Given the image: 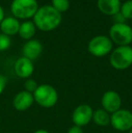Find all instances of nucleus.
Returning a JSON list of instances; mask_svg holds the SVG:
<instances>
[{
  "instance_id": "nucleus-1",
  "label": "nucleus",
  "mask_w": 132,
  "mask_h": 133,
  "mask_svg": "<svg viewBox=\"0 0 132 133\" xmlns=\"http://www.w3.org/2000/svg\"><path fill=\"white\" fill-rule=\"evenodd\" d=\"M62 22V14L52 5H43L39 7L33 16V24L41 31L49 32L59 26Z\"/></svg>"
},
{
  "instance_id": "nucleus-2",
  "label": "nucleus",
  "mask_w": 132,
  "mask_h": 133,
  "mask_svg": "<svg viewBox=\"0 0 132 133\" xmlns=\"http://www.w3.org/2000/svg\"><path fill=\"white\" fill-rule=\"evenodd\" d=\"M33 99L42 107L51 108L56 104L58 101V93L53 86L49 84H42L38 86L33 92Z\"/></svg>"
},
{
  "instance_id": "nucleus-3",
  "label": "nucleus",
  "mask_w": 132,
  "mask_h": 133,
  "mask_svg": "<svg viewBox=\"0 0 132 133\" xmlns=\"http://www.w3.org/2000/svg\"><path fill=\"white\" fill-rule=\"evenodd\" d=\"M36 0H14L11 5V12L16 18L28 19L33 17L38 10Z\"/></svg>"
},
{
  "instance_id": "nucleus-4",
  "label": "nucleus",
  "mask_w": 132,
  "mask_h": 133,
  "mask_svg": "<svg viewBox=\"0 0 132 133\" xmlns=\"http://www.w3.org/2000/svg\"><path fill=\"white\" fill-rule=\"evenodd\" d=\"M109 62L113 68L125 70L132 64V47L129 45L119 46L111 53Z\"/></svg>"
},
{
  "instance_id": "nucleus-5",
  "label": "nucleus",
  "mask_w": 132,
  "mask_h": 133,
  "mask_svg": "<svg viewBox=\"0 0 132 133\" xmlns=\"http://www.w3.org/2000/svg\"><path fill=\"white\" fill-rule=\"evenodd\" d=\"M109 37L120 46L129 45L132 42V28L125 23L114 24L109 29Z\"/></svg>"
},
{
  "instance_id": "nucleus-6",
  "label": "nucleus",
  "mask_w": 132,
  "mask_h": 133,
  "mask_svg": "<svg viewBox=\"0 0 132 133\" xmlns=\"http://www.w3.org/2000/svg\"><path fill=\"white\" fill-rule=\"evenodd\" d=\"M112 49V41L105 35H97L89 42L88 50L92 55L102 57L107 55Z\"/></svg>"
},
{
  "instance_id": "nucleus-7",
  "label": "nucleus",
  "mask_w": 132,
  "mask_h": 133,
  "mask_svg": "<svg viewBox=\"0 0 132 133\" xmlns=\"http://www.w3.org/2000/svg\"><path fill=\"white\" fill-rule=\"evenodd\" d=\"M112 127L120 131L129 130L132 128V112L128 110H119L110 117Z\"/></svg>"
},
{
  "instance_id": "nucleus-8",
  "label": "nucleus",
  "mask_w": 132,
  "mask_h": 133,
  "mask_svg": "<svg viewBox=\"0 0 132 133\" xmlns=\"http://www.w3.org/2000/svg\"><path fill=\"white\" fill-rule=\"evenodd\" d=\"M92 107L87 104L78 106L72 112V121L76 126L82 127L87 125L92 119Z\"/></svg>"
},
{
  "instance_id": "nucleus-9",
  "label": "nucleus",
  "mask_w": 132,
  "mask_h": 133,
  "mask_svg": "<svg viewBox=\"0 0 132 133\" xmlns=\"http://www.w3.org/2000/svg\"><path fill=\"white\" fill-rule=\"evenodd\" d=\"M101 105L103 107V110H105L107 112L114 113L117 110H120L121 99L116 91H106L101 98Z\"/></svg>"
},
{
  "instance_id": "nucleus-10",
  "label": "nucleus",
  "mask_w": 132,
  "mask_h": 133,
  "mask_svg": "<svg viewBox=\"0 0 132 133\" xmlns=\"http://www.w3.org/2000/svg\"><path fill=\"white\" fill-rule=\"evenodd\" d=\"M43 52V45L38 40H29L23 46L22 53L24 57L27 59L35 60L41 55Z\"/></svg>"
},
{
  "instance_id": "nucleus-11",
  "label": "nucleus",
  "mask_w": 132,
  "mask_h": 133,
  "mask_svg": "<svg viewBox=\"0 0 132 133\" xmlns=\"http://www.w3.org/2000/svg\"><path fill=\"white\" fill-rule=\"evenodd\" d=\"M15 72L20 78H28L33 72V64L31 60L21 57L15 63Z\"/></svg>"
},
{
  "instance_id": "nucleus-12",
  "label": "nucleus",
  "mask_w": 132,
  "mask_h": 133,
  "mask_svg": "<svg viewBox=\"0 0 132 133\" xmlns=\"http://www.w3.org/2000/svg\"><path fill=\"white\" fill-rule=\"evenodd\" d=\"M33 101L34 99H33V95L32 93L26 91H23L16 95L13 104H14L16 110H19V111H24L32 106Z\"/></svg>"
},
{
  "instance_id": "nucleus-13",
  "label": "nucleus",
  "mask_w": 132,
  "mask_h": 133,
  "mask_svg": "<svg viewBox=\"0 0 132 133\" xmlns=\"http://www.w3.org/2000/svg\"><path fill=\"white\" fill-rule=\"evenodd\" d=\"M97 5L102 14L113 16L120 13L121 3L120 0H98Z\"/></svg>"
},
{
  "instance_id": "nucleus-14",
  "label": "nucleus",
  "mask_w": 132,
  "mask_h": 133,
  "mask_svg": "<svg viewBox=\"0 0 132 133\" xmlns=\"http://www.w3.org/2000/svg\"><path fill=\"white\" fill-rule=\"evenodd\" d=\"M20 27V23L16 17H6L4 18L0 23V28L4 35H14L18 33Z\"/></svg>"
},
{
  "instance_id": "nucleus-15",
  "label": "nucleus",
  "mask_w": 132,
  "mask_h": 133,
  "mask_svg": "<svg viewBox=\"0 0 132 133\" xmlns=\"http://www.w3.org/2000/svg\"><path fill=\"white\" fill-rule=\"evenodd\" d=\"M92 119L97 125L102 127L108 126L110 123V116L109 115V112H107L103 109H99L93 111Z\"/></svg>"
},
{
  "instance_id": "nucleus-16",
  "label": "nucleus",
  "mask_w": 132,
  "mask_h": 133,
  "mask_svg": "<svg viewBox=\"0 0 132 133\" xmlns=\"http://www.w3.org/2000/svg\"><path fill=\"white\" fill-rule=\"evenodd\" d=\"M18 33L23 39H25V40L31 39L35 34V25L33 22L25 21L22 23L20 25Z\"/></svg>"
},
{
  "instance_id": "nucleus-17",
  "label": "nucleus",
  "mask_w": 132,
  "mask_h": 133,
  "mask_svg": "<svg viewBox=\"0 0 132 133\" xmlns=\"http://www.w3.org/2000/svg\"><path fill=\"white\" fill-rule=\"evenodd\" d=\"M52 6L60 14L66 12L70 7L69 0H52Z\"/></svg>"
},
{
  "instance_id": "nucleus-18",
  "label": "nucleus",
  "mask_w": 132,
  "mask_h": 133,
  "mask_svg": "<svg viewBox=\"0 0 132 133\" xmlns=\"http://www.w3.org/2000/svg\"><path fill=\"white\" fill-rule=\"evenodd\" d=\"M120 13L125 19H132V0L124 2L120 7Z\"/></svg>"
},
{
  "instance_id": "nucleus-19",
  "label": "nucleus",
  "mask_w": 132,
  "mask_h": 133,
  "mask_svg": "<svg viewBox=\"0 0 132 133\" xmlns=\"http://www.w3.org/2000/svg\"><path fill=\"white\" fill-rule=\"evenodd\" d=\"M11 44V40L8 35H0V51H5L8 49Z\"/></svg>"
},
{
  "instance_id": "nucleus-20",
  "label": "nucleus",
  "mask_w": 132,
  "mask_h": 133,
  "mask_svg": "<svg viewBox=\"0 0 132 133\" xmlns=\"http://www.w3.org/2000/svg\"><path fill=\"white\" fill-rule=\"evenodd\" d=\"M37 87H38V84H37V82H35L34 80L28 79L25 81V91H28V92H30V93L34 92L35 90L37 89Z\"/></svg>"
},
{
  "instance_id": "nucleus-21",
  "label": "nucleus",
  "mask_w": 132,
  "mask_h": 133,
  "mask_svg": "<svg viewBox=\"0 0 132 133\" xmlns=\"http://www.w3.org/2000/svg\"><path fill=\"white\" fill-rule=\"evenodd\" d=\"M6 83H7V79L4 75L0 74V94L3 92L4 89H5V85H6Z\"/></svg>"
},
{
  "instance_id": "nucleus-22",
  "label": "nucleus",
  "mask_w": 132,
  "mask_h": 133,
  "mask_svg": "<svg viewBox=\"0 0 132 133\" xmlns=\"http://www.w3.org/2000/svg\"><path fill=\"white\" fill-rule=\"evenodd\" d=\"M114 16V19L115 21H116V23L115 24H120V23H124V21H125V17H124L123 16L121 15V13H118V14H116Z\"/></svg>"
},
{
  "instance_id": "nucleus-23",
  "label": "nucleus",
  "mask_w": 132,
  "mask_h": 133,
  "mask_svg": "<svg viewBox=\"0 0 132 133\" xmlns=\"http://www.w3.org/2000/svg\"><path fill=\"white\" fill-rule=\"evenodd\" d=\"M68 133H83V131H82V130H81V127L74 125V126H72V128H70V130H68Z\"/></svg>"
},
{
  "instance_id": "nucleus-24",
  "label": "nucleus",
  "mask_w": 132,
  "mask_h": 133,
  "mask_svg": "<svg viewBox=\"0 0 132 133\" xmlns=\"http://www.w3.org/2000/svg\"><path fill=\"white\" fill-rule=\"evenodd\" d=\"M3 19H4V10L1 7V5H0V23L3 21Z\"/></svg>"
},
{
  "instance_id": "nucleus-25",
  "label": "nucleus",
  "mask_w": 132,
  "mask_h": 133,
  "mask_svg": "<svg viewBox=\"0 0 132 133\" xmlns=\"http://www.w3.org/2000/svg\"><path fill=\"white\" fill-rule=\"evenodd\" d=\"M33 133H50V132H48L47 130H36V131H34Z\"/></svg>"
},
{
  "instance_id": "nucleus-26",
  "label": "nucleus",
  "mask_w": 132,
  "mask_h": 133,
  "mask_svg": "<svg viewBox=\"0 0 132 133\" xmlns=\"http://www.w3.org/2000/svg\"><path fill=\"white\" fill-rule=\"evenodd\" d=\"M129 133H132V128L130 129V130H129Z\"/></svg>"
}]
</instances>
